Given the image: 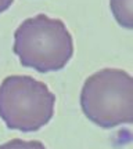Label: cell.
<instances>
[{
    "instance_id": "obj_1",
    "label": "cell",
    "mask_w": 133,
    "mask_h": 149,
    "mask_svg": "<svg viewBox=\"0 0 133 149\" xmlns=\"http://www.w3.org/2000/svg\"><path fill=\"white\" fill-rule=\"evenodd\" d=\"M13 50L22 66L40 73L57 72L72 58L74 40L61 19L37 14L17 28Z\"/></svg>"
},
{
    "instance_id": "obj_3",
    "label": "cell",
    "mask_w": 133,
    "mask_h": 149,
    "mask_svg": "<svg viewBox=\"0 0 133 149\" xmlns=\"http://www.w3.org/2000/svg\"><path fill=\"white\" fill-rule=\"evenodd\" d=\"M56 95L31 76L11 74L0 84V117L11 130H40L51 120Z\"/></svg>"
},
{
    "instance_id": "obj_5",
    "label": "cell",
    "mask_w": 133,
    "mask_h": 149,
    "mask_svg": "<svg viewBox=\"0 0 133 149\" xmlns=\"http://www.w3.org/2000/svg\"><path fill=\"white\" fill-rule=\"evenodd\" d=\"M0 149H47L40 141H24V139H11L0 145Z\"/></svg>"
},
{
    "instance_id": "obj_6",
    "label": "cell",
    "mask_w": 133,
    "mask_h": 149,
    "mask_svg": "<svg viewBox=\"0 0 133 149\" xmlns=\"http://www.w3.org/2000/svg\"><path fill=\"white\" fill-rule=\"evenodd\" d=\"M13 3H14V0H0V13H4L6 10H8Z\"/></svg>"
},
{
    "instance_id": "obj_2",
    "label": "cell",
    "mask_w": 133,
    "mask_h": 149,
    "mask_svg": "<svg viewBox=\"0 0 133 149\" xmlns=\"http://www.w3.org/2000/svg\"><path fill=\"white\" fill-rule=\"evenodd\" d=\"M85 116L101 128L133 122V79L122 69L106 68L89 76L80 91Z\"/></svg>"
},
{
    "instance_id": "obj_4",
    "label": "cell",
    "mask_w": 133,
    "mask_h": 149,
    "mask_svg": "<svg viewBox=\"0 0 133 149\" xmlns=\"http://www.w3.org/2000/svg\"><path fill=\"white\" fill-rule=\"evenodd\" d=\"M110 7L122 28H133V0H110Z\"/></svg>"
}]
</instances>
